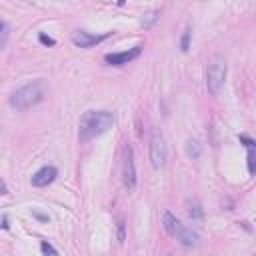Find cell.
Listing matches in <instances>:
<instances>
[{
	"instance_id": "18",
	"label": "cell",
	"mask_w": 256,
	"mask_h": 256,
	"mask_svg": "<svg viewBox=\"0 0 256 256\" xmlns=\"http://www.w3.org/2000/svg\"><path fill=\"white\" fill-rule=\"evenodd\" d=\"M38 38H40V42H42V44H46V46H54V44H56V40H54V38H50V36H46V34H40Z\"/></svg>"
},
{
	"instance_id": "24",
	"label": "cell",
	"mask_w": 256,
	"mask_h": 256,
	"mask_svg": "<svg viewBox=\"0 0 256 256\" xmlns=\"http://www.w3.org/2000/svg\"><path fill=\"white\" fill-rule=\"evenodd\" d=\"M254 256H256V254H254Z\"/></svg>"
},
{
	"instance_id": "13",
	"label": "cell",
	"mask_w": 256,
	"mask_h": 256,
	"mask_svg": "<svg viewBox=\"0 0 256 256\" xmlns=\"http://www.w3.org/2000/svg\"><path fill=\"white\" fill-rule=\"evenodd\" d=\"M246 160H248V174L256 176V148H246Z\"/></svg>"
},
{
	"instance_id": "8",
	"label": "cell",
	"mask_w": 256,
	"mask_h": 256,
	"mask_svg": "<svg viewBox=\"0 0 256 256\" xmlns=\"http://www.w3.org/2000/svg\"><path fill=\"white\" fill-rule=\"evenodd\" d=\"M56 176H58V170H56L54 166H42V168H38V170L32 174L30 182H32V186H36V188H44V186L52 184V182L56 180Z\"/></svg>"
},
{
	"instance_id": "11",
	"label": "cell",
	"mask_w": 256,
	"mask_h": 256,
	"mask_svg": "<svg viewBox=\"0 0 256 256\" xmlns=\"http://www.w3.org/2000/svg\"><path fill=\"white\" fill-rule=\"evenodd\" d=\"M200 154H202L200 142H198L196 138H188V142H186V156H188L190 160H198Z\"/></svg>"
},
{
	"instance_id": "16",
	"label": "cell",
	"mask_w": 256,
	"mask_h": 256,
	"mask_svg": "<svg viewBox=\"0 0 256 256\" xmlns=\"http://www.w3.org/2000/svg\"><path fill=\"white\" fill-rule=\"evenodd\" d=\"M40 250H42V256H58V250L48 240H42L40 242Z\"/></svg>"
},
{
	"instance_id": "7",
	"label": "cell",
	"mask_w": 256,
	"mask_h": 256,
	"mask_svg": "<svg viewBox=\"0 0 256 256\" xmlns=\"http://www.w3.org/2000/svg\"><path fill=\"white\" fill-rule=\"evenodd\" d=\"M140 52H142V46L138 44V46L128 48V50H122V52H110V54H106L104 56V62L110 64V66H124L128 62L136 60L140 56Z\"/></svg>"
},
{
	"instance_id": "1",
	"label": "cell",
	"mask_w": 256,
	"mask_h": 256,
	"mask_svg": "<svg viewBox=\"0 0 256 256\" xmlns=\"http://www.w3.org/2000/svg\"><path fill=\"white\" fill-rule=\"evenodd\" d=\"M114 126V114L108 110H88L78 124V138L80 142H88L96 136L106 134Z\"/></svg>"
},
{
	"instance_id": "6",
	"label": "cell",
	"mask_w": 256,
	"mask_h": 256,
	"mask_svg": "<svg viewBox=\"0 0 256 256\" xmlns=\"http://www.w3.org/2000/svg\"><path fill=\"white\" fill-rule=\"evenodd\" d=\"M108 36H110V32H104V34H90V32H86V30H74V32H72V44L78 46V48H92V46L104 42Z\"/></svg>"
},
{
	"instance_id": "15",
	"label": "cell",
	"mask_w": 256,
	"mask_h": 256,
	"mask_svg": "<svg viewBox=\"0 0 256 256\" xmlns=\"http://www.w3.org/2000/svg\"><path fill=\"white\" fill-rule=\"evenodd\" d=\"M158 16H160V12L158 10H152V12H148V14H144V18H142V28H150L156 20H158Z\"/></svg>"
},
{
	"instance_id": "4",
	"label": "cell",
	"mask_w": 256,
	"mask_h": 256,
	"mask_svg": "<svg viewBox=\"0 0 256 256\" xmlns=\"http://www.w3.org/2000/svg\"><path fill=\"white\" fill-rule=\"evenodd\" d=\"M148 156H150V164L158 170L166 164L168 160V146H166V140L160 132H152L150 136V142H148Z\"/></svg>"
},
{
	"instance_id": "14",
	"label": "cell",
	"mask_w": 256,
	"mask_h": 256,
	"mask_svg": "<svg viewBox=\"0 0 256 256\" xmlns=\"http://www.w3.org/2000/svg\"><path fill=\"white\" fill-rule=\"evenodd\" d=\"M190 38H192V28L186 26L184 32H182V38H180V50L182 52H188L190 50Z\"/></svg>"
},
{
	"instance_id": "5",
	"label": "cell",
	"mask_w": 256,
	"mask_h": 256,
	"mask_svg": "<svg viewBox=\"0 0 256 256\" xmlns=\"http://www.w3.org/2000/svg\"><path fill=\"white\" fill-rule=\"evenodd\" d=\"M122 184L128 192L136 188V162H134V150L130 144L124 146V156H122Z\"/></svg>"
},
{
	"instance_id": "17",
	"label": "cell",
	"mask_w": 256,
	"mask_h": 256,
	"mask_svg": "<svg viewBox=\"0 0 256 256\" xmlns=\"http://www.w3.org/2000/svg\"><path fill=\"white\" fill-rule=\"evenodd\" d=\"M0 34H2V40H0V48H6V42H8V34H10V28H8V22L2 20L0 22Z\"/></svg>"
},
{
	"instance_id": "12",
	"label": "cell",
	"mask_w": 256,
	"mask_h": 256,
	"mask_svg": "<svg viewBox=\"0 0 256 256\" xmlns=\"http://www.w3.org/2000/svg\"><path fill=\"white\" fill-rule=\"evenodd\" d=\"M186 206H188L186 212H188V216H190L192 220H202V218H204V210H202V206H200L198 200H188Z\"/></svg>"
},
{
	"instance_id": "22",
	"label": "cell",
	"mask_w": 256,
	"mask_h": 256,
	"mask_svg": "<svg viewBox=\"0 0 256 256\" xmlns=\"http://www.w3.org/2000/svg\"><path fill=\"white\" fill-rule=\"evenodd\" d=\"M2 228H4V230H8V228H10V224H8V216H6V214L2 216Z\"/></svg>"
},
{
	"instance_id": "20",
	"label": "cell",
	"mask_w": 256,
	"mask_h": 256,
	"mask_svg": "<svg viewBox=\"0 0 256 256\" xmlns=\"http://www.w3.org/2000/svg\"><path fill=\"white\" fill-rule=\"evenodd\" d=\"M124 238H126V234H124V222L120 220V222H118V240L124 242Z\"/></svg>"
},
{
	"instance_id": "3",
	"label": "cell",
	"mask_w": 256,
	"mask_h": 256,
	"mask_svg": "<svg viewBox=\"0 0 256 256\" xmlns=\"http://www.w3.org/2000/svg\"><path fill=\"white\" fill-rule=\"evenodd\" d=\"M226 74H228V64L226 58L222 54H214L210 56V60L206 62V88L212 96H218L220 90L224 88L226 82Z\"/></svg>"
},
{
	"instance_id": "23",
	"label": "cell",
	"mask_w": 256,
	"mask_h": 256,
	"mask_svg": "<svg viewBox=\"0 0 256 256\" xmlns=\"http://www.w3.org/2000/svg\"><path fill=\"white\" fill-rule=\"evenodd\" d=\"M2 194H8V186H6V182L2 180Z\"/></svg>"
},
{
	"instance_id": "19",
	"label": "cell",
	"mask_w": 256,
	"mask_h": 256,
	"mask_svg": "<svg viewBox=\"0 0 256 256\" xmlns=\"http://www.w3.org/2000/svg\"><path fill=\"white\" fill-rule=\"evenodd\" d=\"M240 142H244L246 148H256V142L252 138H248V136H240Z\"/></svg>"
},
{
	"instance_id": "21",
	"label": "cell",
	"mask_w": 256,
	"mask_h": 256,
	"mask_svg": "<svg viewBox=\"0 0 256 256\" xmlns=\"http://www.w3.org/2000/svg\"><path fill=\"white\" fill-rule=\"evenodd\" d=\"M32 214H34L38 220H44V222H48V220H50V218H48V214H42L40 210H32Z\"/></svg>"
},
{
	"instance_id": "2",
	"label": "cell",
	"mask_w": 256,
	"mask_h": 256,
	"mask_svg": "<svg viewBox=\"0 0 256 256\" xmlns=\"http://www.w3.org/2000/svg\"><path fill=\"white\" fill-rule=\"evenodd\" d=\"M44 96H46V86H44V82H42V80H32V82H28V84L16 88V90L10 94L8 102H10L12 108H16V110L22 112V110H28V108L40 104V102L44 100Z\"/></svg>"
},
{
	"instance_id": "10",
	"label": "cell",
	"mask_w": 256,
	"mask_h": 256,
	"mask_svg": "<svg viewBox=\"0 0 256 256\" xmlns=\"http://www.w3.org/2000/svg\"><path fill=\"white\" fill-rule=\"evenodd\" d=\"M162 226H164V230H166V234L168 236H172V238H176V234H178V230H180V226H182V222L172 214V212H164V216H162Z\"/></svg>"
},
{
	"instance_id": "9",
	"label": "cell",
	"mask_w": 256,
	"mask_h": 256,
	"mask_svg": "<svg viewBox=\"0 0 256 256\" xmlns=\"http://www.w3.org/2000/svg\"><path fill=\"white\" fill-rule=\"evenodd\" d=\"M176 240L184 246V248H196L198 244H200V236H198V232H194L192 228H188V226H180V230H178V234H176Z\"/></svg>"
}]
</instances>
